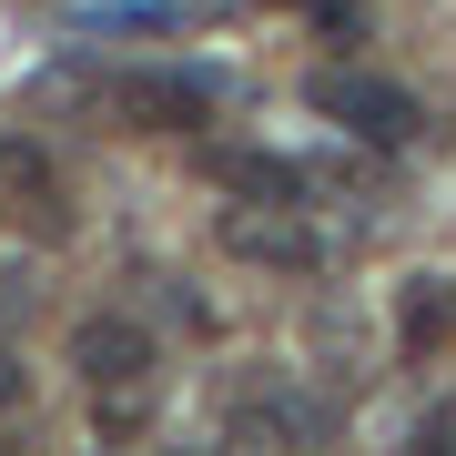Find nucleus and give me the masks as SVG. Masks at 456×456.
I'll return each mask as SVG.
<instances>
[{"label": "nucleus", "instance_id": "0eeeda50", "mask_svg": "<svg viewBox=\"0 0 456 456\" xmlns=\"http://www.w3.org/2000/svg\"><path fill=\"white\" fill-rule=\"evenodd\" d=\"M446 325H456V294H446L436 274H416L406 294H395V335H406V355H426V345H436Z\"/></svg>", "mask_w": 456, "mask_h": 456}, {"label": "nucleus", "instance_id": "20e7f679", "mask_svg": "<svg viewBox=\"0 0 456 456\" xmlns=\"http://www.w3.org/2000/svg\"><path fill=\"white\" fill-rule=\"evenodd\" d=\"M112 102H122L142 132H203L213 102H224V82H213V71H122Z\"/></svg>", "mask_w": 456, "mask_h": 456}, {"label": "nucleus", "instance_id": "9b49d317", "mask_svg": "<svg viewBox=\"0 0 456 456\" xmlns=\"http://www.w3.org/2000/svg\"><path fill=\"white\" fill-rule=\"evenodd\" d=\"M11 395H20V365H11V355H0V406H11Z\"/></svg>", "mask_w": 456, "mask_h": 456}, {"label": "nucleus", "instance_id": "9d476101", "mask_svg": "<svg viewBox=\"0 0 456 456\" xmlns=\"http://www.w3.org/2000/svg\"><path fill=\"white\" fill-rule=\"evenodd\" d=\"M294 11H314L325 31H355V0H294Z\"/></svg>", "mask_w": 456, "mask_h": 456}, {"label": "nucleus", "instance_id": "f03ea898", "mask_svg": "<svg viewBox=\"0 0 456 456\" xmlns=\"http://www.w3.org/2000/svg\"><path fill=\"white\" fill-rule=\"evenodd\" d=\"M224 254H244V264H274V274H314L325 264V244H314V224L294 203H224Z\"/></svg>", "mask_w": 456, "mask_h": 456}, {"label": "nucleus", "instance_id": "f257e3e1", "mask_svg": "<svg viewBox=\"0 0 456 456\" xmlns=\"http://www.w3.org/2000/svg\"><path fill=\"white\" fill-rule=\"evenodd\" d=\"M305 102L325 112L335 132H355L365 152H395V142H416L426 112H416V92H395V82H375V71H314Z\"/></svg>", "mask_w": 456, "mask_h": 456}, {"label": "nucleus", "instance_id": "423d86ee", "mask_svg": "<svg viewBox=\"0 0 456 456\" xmlns=\"http://www.w3.org/2000/svg\"><path fill=\"white\" fill-rule=\"evenodd\" d=\"M203 173L224 183V193H244V203H305V163H284V152H203Z\"/></svg>", "mask_w": 456, "mask_h": 456}, {"label": "nucleus", "instance_id": "39448f33", "mask_svg": "<svg viewBox=\"0 0 456 456\" xmlns=\"http://www.w3.org/2000/svg\"><path fill=\"white\" fill-rule=\"evenodd\" d=\"M71 365H82L92 395H112V386H152V335L132 325V314H82V325H71Z\"/></svg>", "mask_w": 456, "mask_h": 456}, {"label": "nucleus", "instance_id": "7ed1b4c3", "mask_svg": "<svg viewBox=\"0 0 456 456\" xmlns=\"http://www.w3.org/2000/svg\"><path fill=\"white\" fill-rule=\"evenodd\" d=\"M325 436H335V406H314L294 386H264V395L224 406V446H325Z\"/></svg>", "mask_w": 456, "mask_h": 456}, {"label": "nucleus", "instance_id": "6e6552de", "mask_svg": "<svg viewBox=\"0 0 456 456\" xmlns=\"http://www.w3.org/2000/svg\"><path fill=\"white\" fill-rule=\"evenodd\" d=\"M0 193H11L31 224H61V193H51V163L41 152H20V142H0Z\"/></svg>", "mask_w": 456, "mask_h": 456}, {"label": "nucleus", "instance_id": "1a4fd4ad", "mask_svg": "<svg viewBox=\"0 0 456 456\" xmlns=\"http://www.w3.org/2000/svg\"><path fill=\"white\" fill-rule=\"evenodd\" d=\"M416 446H456V395H446V406H426V426H416Z\"/></svg>", "mask_w": 456, "mask_h": 456}]
</instances>
